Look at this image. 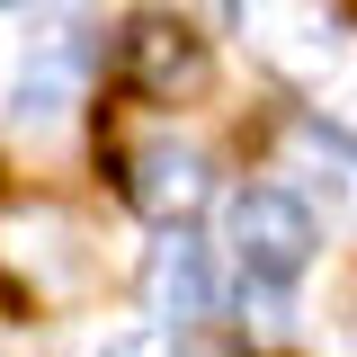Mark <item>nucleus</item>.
<instances>
[{
  "label": "nucleus",
  "mask_w": 357,
  "mask_h": 357,
  "mask_svg": "<svg viewBox=\"0 0 357 357\" xmlns=\"http://www.w3.org/2000/svg\"><path fill=\"white\" fill-rule=\"evenodd\" d=\"M0 259L27 277L36 304H81L98 286V250H89V223L63 215V206H18L0 223Z\"/></svg>",
  "instance_id": "1"
},
{
  "label": "nucleus",
  "mask_w": 357,
  "mask_h": 357,
  "mask_svg": "<svg viewBox=\"0 0 357 357\" xmlns=\"http://www.w3.org/2000/svg\"><path fill=\"white\" fill-rule=\"evenodd\" d=\"M312 241H321V232H312L304 197H286V188H241V197H232V250H241V277H250V286L304 277Z\"/></svg>",
  "instance_id": "2"
},
{
  "label": "nucleus",
  "mask_w": 357,
  "mask_h": 357,
  "mask_svg": "<svg viewBox=\"0 0 357 357\" xmlns=\"http://www.w3.org/2000/svg\"><path fill=\"white\" fill-rule=\"evenodd\" d=\"M72 107H81V45H72V27H54L18 63V81H9V126L18 134H63Z\"/></svg>",
  "instance_id": "3"
},
{
  "label": "nucleus",
  "mask_w": 357,
  "mask_h": 357,
  "mask_svg": "<svg viewBox=\"0 0 357 357\" xmlns=\"http://www.w3.org/2000/svg\"><path fill=\"white\" fill-rule=\"evenodd\" d=\"M126 81L143 98H197V89L215 81V54H206V36H188L170 18H143L126 36Z\"/></svg>",
  "instance_id": "4"
},
{
  "label": "nucleus",
  "mask_w": 357,
  "mask_h": 357,
  "mask_svg": "<svg viewBox=\"0 0 357 357\" xmlns=\"http://www.w3.org/2000/svg\"><path fill=\"white\" fill-rule=\"evenodd\" d=\"M126 197L143 215H161V223L197 215V206H206V152H197V143H143L126 161Z\"/></svg>",
  "instance_id": "5"
},
{
  "label": "nucleus",
  "mask_w": 357,
  "mask_h": 357,
  "mask_svg": "<svg viewBox=\"0 0 357 357\" xmlns=\"http://www.w3.org/2000/svg\"><path fill=\"white\" fill-rule=\"evenodd\" d=\"M143 295H152L161 321H206V312H215V259H206V241H197L188 223L161 232V250L143 268Z\"/></svg>",
  "instance_id": "6"
},
{
  "label": "nucleus",
  "mask_w": 357,
  "mask_h": 357,
  "mask_svg": "<svg viewBox=\"0 0 357 357\" xmlns=\"http://www.w3.org/2000/svg\"><path fill=\"white\" fill-rule=\"evenodd\" d=\"M98 357H178V349L161 340V331H116V340H107Z\"/></svg>",
  "instance_id": "7"
},
{
  "label": "nucleus",
  "mask_w": 357,
  "mask_h": 357,
  "mask_svg": "<svg viewBox=\"0 0 357 357\" xmlns=\"http://www.w3.org/2000/svg\"><path fill=\"white\" fill-rule=\"evenodd\" d=\"M178 357H223V349H197V340H188V349H178Z\"/></svg>",
  "instance_id": "8"
},
{
  "label": "nucleus",
  "mask_w": 357,
  "mask_h": 357,
  "mask_svg": "<svg viewBox=\"0 0 357 357\" xmlns=\"http://www.w3.org/2000/svg\"><path fill=\"white\" fill-rule=\"evenodd\" d=\"M0 9H18V0H0Z\"/></svg>",
  "instance_id": "9"
}]
</instances>
